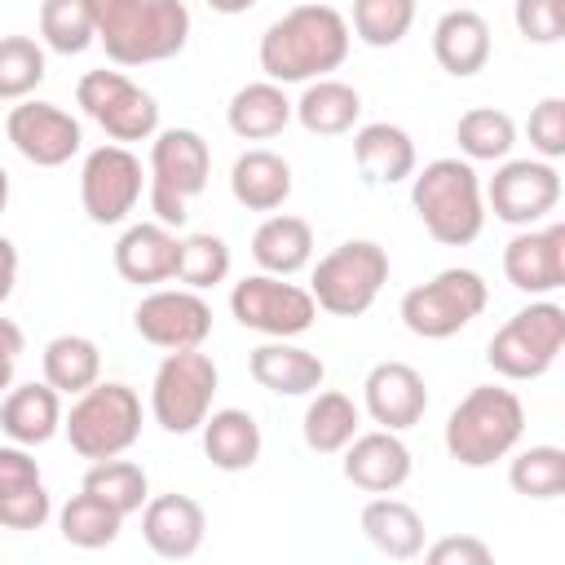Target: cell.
Instances as JSON below:
<instances>
[{
	"instance_id": "83f0119b",
	"label": "cell",
	"mask_w": 565,
	"mask_h": 565,
	"mask_svg": "<svg viewBox=\"0 0 565 565\" xmlns=\"http://www.w3.org/2000/svg\"><path fill=\"white\" fill-rule=\"evenodd\" d=\"M252 260L260 265V274H278V278L300 274L313 260V225L287 212L265 216L252 234Z\"/></svg>"
},
{
	"instance_id": "f546056e",
	"label": "cell",
	"mask_w": 565,
	"mask_h": 565,
	"mask_svg": "<svg viewBox=\"0 0 565 565\" xmlns=\"http://www.w3.org/2000/svg\"><path fill=\"white\" fill-rule=\"evenodd\" d=\"M358 115H362L358 88L344 79H331V75L309 79L300 102H291V119H300V128L313 137H340L358 124Z\"/></svg>"
},
{
	"instance_id": "c3c4849f",
	"label": "cell",
	"mask_w": 565,
	"mask_h": 565,
	"mask_svg": "<svg viewBox=\"0 0 565 565\" xmlns=\"http://www.w3.org/2000/svg\"><path fill=\"white\" fill-rule=\"evenodd\" d=\"M212 13H225V18H234V13H247L256 0H203Z\"/></svg>"
},
{
	"instance_id": "277c9868",
	"label": "cell",
	"mask_w": 565,
	"mask_h": 565,
	"mask_svg": "<svg viewBox=\"0 0 565 565\" xmlns=\"http://www.w3.org/2000/svg\"><path fill=\"white\" fill-rule=\"evenodd\" d=\"M525 433V406L512 388L477 384L459 397V406L446 419V450L463 468H490L494 459H508Z\"/></svg>"
},
{
	"instance_id": "7dc6e473",
	"label": "cell",
	"mask_w": 565,
	"mask_h": 565,
	"mask_svg": "<svg viewBox=\"0 0 565 565\" xmlns=\"http://www.w3.org/2000/svg\"><path fill=\"white\" fill-rule=\"evenodd\" d=\"M13 282H18V247L0 234V305L13 296Z\"/></svg>"
},
{
	"instance_id": "74e56055",
	"label": "cell",
	"mask_w": 565,
	"mask_h": 565,
	"mask_svg": "<svg viewBox=\"0 0 565 565\" xmlns=\"http://www.w3.org/2000/svg\"><path fill=\"white\" fill-rule=\"evenodd\" d=\"M230 265H234V256H230V243L221 234H185L172 278L190 291H207V287L230 278Z\"/></svg>"
},
{
	"instance_id": "6da1fadb",
	"label": "cell",
	"mask_w": 565,
	"mask_h": 565,
	"mask_svg": "<svg viewBox=\"0 0 565 565\" xmlns=\"http://www.w3.org/2000/svg\"><path fill=\"white\" fill-rule=\"evenodd\" d=\"M349 22L331 4H296L260 35V71L274 84H309L349 57Z\"/></svg>"
},
{
	"instance_id": "681fc988",
	"label": "cell",
	"mask_w": 565,
	"mask_h": 565,
	"mask_svg": "<svg viewBox=\"0 0 565 565\" xmlns=\"http://www.w3.org/2000/svg\"><path fill=\"white\" fill-rule=\"evenodd\" d=\"M4 207H9V172L0 168V212H4Z\"/></svg>"
},
{
	"instance_id": "8992f818",
	"label": "cell",
	"mask_w": 565,
	"mask_h": 565,
	"mask_svg": "<svg viewBox=\"0 0 565 565\" xmlns=\"http://www.w3.org/2000/svg\"><path fill=\"white\" fill-rule=\"evenodd\" d=\"M62 433L79 459H115L141 437V397L119 380H97L62 415Z\"/></svg>"
},
{
	"instance_id": "484cf974",
	"label": "cell",
	"mask_w": 565,
	"mask_h": 565,
	"mask_svg": "<svg viewBox=\"0 0 565 565\" xmlns=\"http://www.w3.org/2000/svg\"><path fill=\"white\" fill-rule=\"evenodd\" d=\"M230 194L247 212H278L291 199V163L265 146L243 150L230 168Z\"/></svg>"
},
{
	"instance_id": "d590c367",
	"label": "cell",
	"mask_w": 565,
	"mask_h": 565,
	"mask_svg": "<svg viewBox=\"0 0 565 565\" xmlns=\"http://www.w3.org/2000/svg\"><path fill=\"white\" fill-rule=\"evenodd\" d=\"M119 525H124V516H119L110 503H102L97 494H88V490L71 494L66 508L57 512V530H62V539H66L71 547H84V552L110 547V543L119 539Z\"/></svg>"
},
{
	"instance_id": "b9f144b4",
	"label": "cell",
	"mask_w": 565,
	"mask_h": 565,
	"mask_svg": "<svg viewBox=\"0 0 565 565\" xmlns=\"http://www.w3.org/2000/svg\"><path fill=\"white\" fill-rule=\"evenodd\" d=\"M415 26V0H353V35L371 49H393Z\"/></svg>"
},
{
	"instance_id": "603a6c76",
	"label": "cell",
	"mask_w": 565,
	"mask_h": 565,
	"mask_svg": "<svg viewBox=\"0 0 565 565\" xmlns=\"http://www.w3.org/2000/svg\"><path fill=\"white\" fill-rule=\"evenodd\" d=\"M247 371L260 388L278 393V397H305V393H318L322 380H327V366L318 353L291 344V340H265L260 349H252L247 358Z\"/></svg>"
},
{
	"instance_id": "7c38bea8",
	"label": "cell",
	"mask_w": 565,
	"mask_h": 565,
	"mask_svg": "<svg viewBox=\"0 0 565 565\" xmlns=\"http://www.w3.org/2000/svg\"><path fill=\"white\" fill-rule=\"evenodd\" d=\"M230 313L238 318V327H247L256 335L291 340V335H305L313 327L318 305L305 287H296L278 274H247L230 291Z\"/></svg>"
},
{
	"instance_id": "7402d4cb",
	"label": "cell",
	"mask_w": 565,
	"mask_h": 565,
	"mask_svg": "<svg viewBox=\"0 0 565 565\" xmlns=\"http://www.w3.org/2000/svg\"><path fill=\"white\" fill-rule=\"evenodd\" d=\"M177 252H181V238L168 225L137 221L115 243V269H119L124 282L154 287V282H168L177 274Z\"/></svg>"
},
{
	"instance_id": "ffe728a7",
	"label": "cell",
	"mask_w": 565,
	"mask_h": 565,
	"mask_svg": "<svg viewBox=\"0 0 565 565\" xmlns=\"http://www.w3.org/2000/svg\"><path fill=\"white\" fill-rule=\"evenodd\" d=\"M53 516V499L44 490L40 463L26 446H0V525L4 530H40Z\"/></svg>"
},
{
	"instance_id": "3957f363",
	"label": "cell",
	"mask_w": 565,
	"mask_h": 565,
	"mask_svg": "<svg viewBox=\"0 0 565 565\" xmlns=\"http://www.w3.org/2000/svg\"><path fill=\"white\" fill-rule=\"evenodd\" d=\"M411 207L446 247H468L486 225V194L468 159H433L411 177Z\"/></svg>"
},
{
	"instance_id": "d6986e66",
	"label": "cell",
	"mask_w": 565,
	"mask_h": 565,
	"mask_svg": "<svg viewBox=\"0 0 565 565\" xmlns=\"http://www.w3.org/2000/svg\"><path fill=\"white\" fill-rule=\"evenodd\" d=\"M207 512L190 494H154L141 503V539L163 561H190L203 547Z\"/></svg>"
},
{
	"instance_id": "7a4b0ae2",
	"label": "cell",
	"mask_w": 565,
	"mask_h": 565,
	"mask_svg": "<svg viewBox=\"0 0 565 565\" xmlns=\"http://www.w3.org/2000/svg\"><path fill=\"white\" fill-rule=\"evenodd\" d=\"M93 31L110 62H168L190 40V9L181 0H88Z\"/></svg>"
},
{
	"instance_id": "f1b7e54d",
	"label": "cell",
	"mask_w": 565,
	"mask_h": 565,
	"mask_svg": "<svg viewBox=\"0 0 565 565\" xmlns=\"http://www.w3.org/2000/svg\"><path fill=\"white\" fill-rule=\"evenodd\" d=\"M199 428H203V455L212 459V468L247 472L260 459L265 437H260V424L252 419V411H238V406L207 411V419Z\"/></svg>"
},
{
	"instance_id": "f6af8a7d",
	"label": "cell",
	"mask_w": 565,
	"mask_h": 565,
	"mask_svg": "<svg viewBox=\"0 0 565 565\" xmlns=\"http://www.w3.org/2000/svg\"><path fill=\"white\" fill-rule=\"evenodd\" d=\"M419 556H428V565H490V543L477 534H446L433 547H424Z\"/></svg>"
},
{
	"instance_id": "bcb514c9",
	"label": "cell",
	"mask_w": 565,
	"mask_h": 565,
	"mask_svg": "<svg viewBox=\"0 0 565 565\" xmlns=\"http://www.w3.org/2000/svg\"><path fill=\"white\" fill-rule=\"evenodd\" d=\"M22 327L13 318H0V393L13 388V371H18V358H22Z\"/></svg>"
},
{
	"instance_id": "ee69618b",
	"label": "cell",
	"mask_w": 565,
	"mask_h": 565,
	"mask_svg": "<svg viewBox=\"0 0 565 565\" xmlns=\"http://www.w3.org/2000/svg\"><path fill=\"white\" fill-rule=\"evenodd\" d=\"M530 146L539 150V159H561L565 154V102L561 97H543L534 110H530Z\"/></svg>"
},
{
	"instance_id": "52a82bcc",
	"label": "cell",
	"mask_w": 565,
	"mask_h": 565,
	"mask_svg": "<svg viewBox=\"0 0 565 565\" xmlns=\"http://www.w3.org/2000/svg\"><path fill=\"white\" fill-rule=\"evenodd\" d=\"M384 282H388V252L371 238H349L313 265L309 296L331 318H362L384 291Z\"/></svg>"
},
{
	"instance_id": "4fadbf2b",
	"label": "cell",
	"mask_w": 565,
	"mask_h": 565,
	"mask_svg": "<svg viewBox=\"0 0 565 565\" xmlns=\"http://www.w3.org/2000/svg\"><path fill=\"white\" fill-rule=\"evenodd\" d=\"M141 185H146V168L141 159L110 141V146H97L88 150L84 168H79V203H84V216L93 225H119L128 221V212L141 203Z\"/></svg>"
},
{
	"instance_id": "5b68a950",
	"label": "cell",
	"mask_w": 565,
	"mask_h": 565,
	"mask_svg": "<svg viewBox=\"0 0 565 565\" xmlns=\"http://www.w3.org/2000/svg\"><path fill=\"white\" fill-rule=\"evenodd\" d=\"M150 212L159 225L177 230L190 216V203L207 190L212 150L194 128H163L150 141Z\"/></svg>"
},
{
	"instance_id": "9a60e30c",
	"label": "cell",
	"mask_w": 565,
	"mask_h": 565,
	"mask_svg": "<svg viewBox=\"0 0 565 565\" xmlns=\"http://www.w3.org/2000/svg\"><path fill=\"white\" fill-rule=\"evenodd\" d=\"M4 137L9 146L35 163V168H62L71 163V154H79L84 146V132H79V119L53 102H35V97H22L9 119H4Z\"/></svg>"
},
{
	"instance_id": "4316f807",
	"label": "cell",
	"mask_w": 565,
	"mask_h": 565,
	"mask_svg": "<svg viewBox=\"0 0 565 565\" xmlns=\"http://www.w3.org/2000/svg\"><path fill=\"white\" fill-rule=\"evenodd\" d=\"M353 159L371 185H402L415 177V141L397 124H362L353 132Z\"/></svg>"
},
{
	"instance_id": "d4e9b609",
	"label": "cell",
	"mask_w": 565,
	"mask_h": 565,
	"mask_svg": "<svg viewBox=\"0 0 565 565\" xmlns=\"http://www.w3.org/2000/svg\"><path fill=\"white\" fill-rule=\"evenodd\" d=\"M0 428H4L9 441L26 446V450L53 441L62 433V393L44 380L9 388L4 402H0Z\"/></svg>"
},
{
	"instance_id": "60d3db41",
	"label": "cell",
	"mask_w": 565,
	"mask_h": 565,
	"mask_svg": "<svg viewBox=\"0 0 565 565\" xmlns=\"http://www.w3.org/2000/svg\"><path fill=\"white\" fill-rule=\"evenodd\" d=\"M44 49L31 35H0V102H22L44 84Z\"/></svg>"
},
{
	"instance_id": "e0dca14e",
	"label": "cell",
	"mask_w": 565,
	"mask_h": 565,
	"mask_svg": "<svg viewBox=\"0 0 565 565\" xmlns=\"http://www.w3.org/2000/svg\"><path fill=\"white\" fill-rule=\"evenodd\" d=\"M503 278L525 296H552L565 287V225H525L503 247Z\"/></svg>"
},
{
	"instance_id": "f907efd6",
	"label": "cell",
	"mask_w": 565,
	"mask_h": 565,
	"mask_svg": "<svg viewBox=\"0 0 565 565\" xmlns=\"http://www.w3.org/2000/svg\"><path fill=\"white\" fill-rule=\"evenodd\" d=\"M455 4H463V0H455Z\"/></svg>"
},
{
	"instance_id": "ab89813d",
	"label": "cell",
	"mask_w": 565,
	"mask_h": 565,
	"mask_svg": "<svg viewBox=\"0 0 565 565\" xmlns=\"http://www.w3.org/2000/svg\"><path fill=\"white\" fill-rule=\"evenodd\" d=\"M40 40L62 57L84 53L97 40L88 0H40Z\"/></svg>"
},
{
	"instance_id": "2e32d148",
	"label": "cell",
	"mask_w": 565,
	"mask_h": 565,
	"mask_svg": "<svg viewBox=\"0 0 565 565\" xmlns=\"http://www.w3.org/2000/svg\"><path fill=\"white\" fill-rule=\"evenodd\" d=\"M132 327L154 349H199L212 335V309L190 287H154L132 309Z\"/></svg>"
},
{
	"instance_id": "8d00e7d4",
	"label": "cell",
	"mask_w": 565,
	"mask_h": 565,
	"mask_svg": "<svg viewBox=\"0 0 565 565\" xmlns=\"http://www.w3.org/2000/svg\"><path fill=\"white\" fill-rule=\"evenodd\" d=\"M79 490H88V494H97L102 503H110L119 516H132V512H141V503L150 499V481H146V472L132 463V459H97L88 472H84V486Z\"/></svg>"
},
{
	"instance_id": "f35d334b",
	"label": "cell",
	"mask_w": 565,
	"mask_h": 565,
	"mask_svg": "<svg viewBox=\"0 0 565 565\" xmlns=\"http://www.w3.org/2000/svg\"><path fill=\"white\" fill-rule=\"evenodd\" d=\"M508 486L525 499H561L565 494V450L561 446H525L508 468Z\"/></svg>"
},
{
	"instance_id": "1f68e13d",
	"label": "cell",
	"mask_w": 565,
	"mask_h": 565,
	"mask_svg": "<svg viewBox=\"0 0 565 565\" xmlns=\"http://www.w3.org/2000/svg\"><path fill=\"white\" fill-rule=\"evenodd\" d=\"M362 534L375 552L393 561H415L424 552V516L393 494H375L362 508Z\"/></svg>"
},
{
	"instance_id": "ba28073f",
	"label": "cell",
	"mask_w": 565,
	"mask_h": 565,
	"mask_svg": "<svg viewBox=\"0 0 565 565\" xmlns=\"http://www.w3.org/2000/svg\"><path fill=\"white\" fill-rule=\"evenodd\" d=\"M565 349V309L556 300H530L486 344V362L503 380H539Z\"/></svg>"
},
{
	"instance_id": "30bf717a",
	"label": "cell",
	"mask_w": 565,
	"mask_h": 565,
	"mask_svg": "<svg viewBox=\"0 0 565 565\" xmlns=\"http://www.w3.org/2000/svg\"><path fill=\"white\" fill-rule=\"evenodd\" d=\"M216 384H221V371L207 353L199 349H172L159 371H154V384H150V415L163 433H194L207 411H212V397H216Z\"/></svg>"
},
{
	"instance_id": "cb8c5ba5",
	"label": "cell",
	"mask_w": 565,
	"mask_h": 565,
	"mask_svg": "<svg viewBox=\"0 0 565 565\" xmlns=\"http://www.w3.org/2000/svg\"><path fill=\"white\" fill-rule=\"evenodd\" d=\"M433 57L455 79H468V75L486 71V62H490V22L477 9H463V4L441 13L437 26H433Z\"/></svg>"
},
{
	"instance_id": "4dcf8cb0",
	"label": "cell",
	"mask_w": 565,
	"mask_h": 565,
	"mask_svg": "<svg viewBox=\"0 0 565 565\" xmlns=\"http://www.w3.org/2000/svg\"><path fill=\"white\" fill-rule=\"evenodd\" d=\"M225 124L243 141H269V137H278L291 124V97L274 79L243 84L230 97V106H225Z\"/></svg>"
},
{
	"instance_id": "9c48e42d",
	"label": "cell",
	"mask_w": 565,
	"mask_h": 565,
	"mask_svg": "<svg viewBox=\"0 0 565 565\" xmlns=\"http://www.w3.org/2000/svg\"><path fill=\"white\" fill-rule=\"evenodd\" d=\"M486 300H490L486 278L477 269L455 265V269H441V274H433L428 282H419L402 296V322L419 340H450L472 318H481Z\"/></svg>"
},
{
	"instance_id": "8fae6325",
	"label": "cell",
	"mask_w": 565,
	"mask_h": 565,
	"mask_svg": "<svg viewBox=\"0 0 565 565\" xmlns=\"http://www.w3.org/2000/svg\"><path fill=\"white\" fill-rule=\"evenodd\" d=\"M75 102L110 141H150L159 132V102L124 71H84L75 84Z\"/></svg>"
},
{
	"instance_id": "836d02e7",
	"label": "cell",
	"mask_w": 565,
	"mask_h": 565,
	"mask_svg": "<svg viewBox=\"0 0 565 565\" xmlns=\"http://www.w3.org/2000/svg\"><path fill=\"white\" fill-rule=\"evenodd\" d=\"M102 380V349L88 335H53L44 344V384H53L57 393H84Z\"/></svg>"
},
{
	"instance_id": "d6a6232c",
	"label": "cell",
	"mask_w": 565,
	"mask_h": 565,
	"mask_svg": "<svg viewBox=\"0 0 565 565\" xmlns=\"http://www.w3.org/2000/svg\"><path fill=\"white\" fill-rule=\"evenodd\" d=\"M358 424H362V411L349 393H318L309 406H305V419H300V437L313 455H340L353 437H358Z\"/></svg>"
},
{
	"instance_id": "5bb4252c",
	"label": "cell",
	"mask_w": 565,
	"mask_h": 565,
	"mask_svg": "<svg viewBox=\"0 0 565 565\" xmlns=\"http://www.w3.org/2000/svg\"><path fill=\"white\" fill-rule=\"evenodd\" d=\"M490 212L508 225H539L561 203V172L547 159H499L490 185L481 190Z\"/></svg>"
},
{
	"instance_id": "7bdbcfd3",
	"label": "cell",
	"mask_w": 565,
	"mask_h": 565,
	"mask_svg": "<svg viewBox=\"0 0 565 565\" xmlns=\"http://www.w3.org/2000/svg\"><path fill=\"white\" fill-rule=\"evenodd\" d=\"M512 22L530 44H556L565 35V0H516Z\"/></svg>"
},
{
	"instance_id": "ac0fdd59",
	"label": "cell",
	"mask_w": 565,
	"mask_h": 565,
	"mask_svg": "<svg viewBox=\"0 0 565 565\" xmlns=\"http://www.w3.org/2000/svg\"><path fill=\"white\" fill-rule=\"evenodd\" d=\"M362 406L380 428L406 433L428 411V384L411 362H375L362 380Z\"/></svg>"
},
{
	"instance_id": "e575fe53",
	"label": "cell",
	"mask_w": 565,
	"mask_h": 565,
	"mask_svg": "<svg viewBox=\"0 0 565 565\" xmlns=\"http://www.w3.org/2000/svg\"><path fill=\"white\" fill-rule=\"evenodd\" d=\"M455 141H459L468 163H499L516 146V124H512V115H503L494 106H472L459 115Z\"/></svg>"
},
{
	"instance_id": "44dd1931",
	"label": "cell",
	"mask_w": 565,
	"mask_h": 565,
	"mask_svg": "<svg viewBox=\"0 0 565 565\" xmlns=\"http://www.w3.org/2000/svg\"><path fill=\"white\" fill-rule=\"evenodd\" d=\"M340 455H344V477L366 494H393L411 481V450L393 428L358 433Z\"/></svg>"
}]
</instances>
